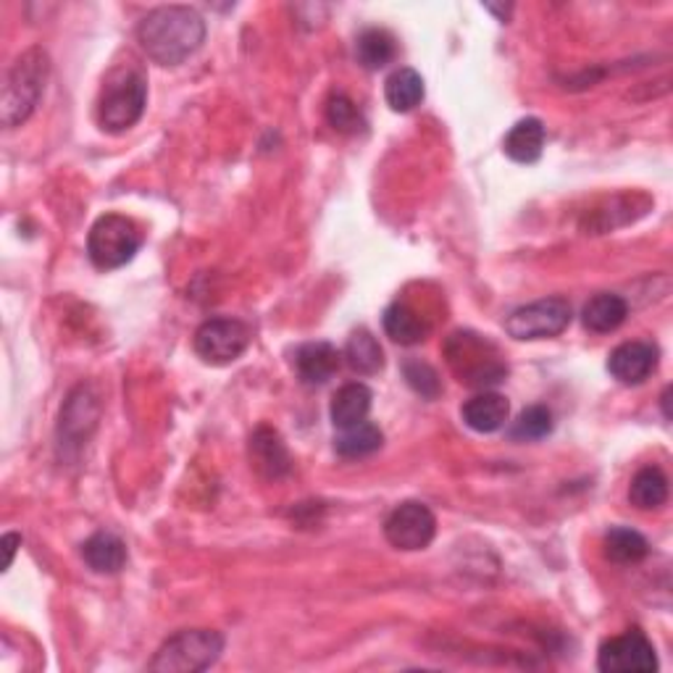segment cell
<instances>
[{
    "instance_id": "cell-3",
    "label": "cell",
    "mask_w": 673,
    "mask_h": 673,
    "mask_svg": "<svg viewBox=\"0 0 673 673\" xmlns=\"http://www.w3.org/2000/svg\"><path fill=\"white\" fill-rule=\"evenodd\" d=\"M147 103V82L135 69H114L105 76L97 97V124L103 132L118 135L143 118Z\"/></svg>"
},
{
    "instance_id": "cell-28",
    "label": "cell",
    "mask_w": 673,
    "mask_h": 673,
    "mask_svg": "<svg viewBox=\"0 0 673 673\" xmlns=\"http://www.w3.org/2000/svg\"><path fill=\"white\" fill-rule=\"evenodd\" d=\"M327 118L336 132H345V135H353V132L363 130L361 111H358V105L350 101L348 95H334L332 101H329Z\"/></svg>"
},
{
    "instance_id": "cell-7",
    "label": "cell",
    "mask_w": 673,
    "mask_h": 673,
    "mask_svg": "<svg viewBox=\"0 0 673 673\" xmlns=\"http://www.w3.org/2000/svg\"><path fill=\"white\" fill-rule=\"evenodd\" d=\"M571 324V306L563 298H545L516 308L505 321V332L514 340H550Z\"/></svg>"
},
{
    "instance_id": "cell-16",
    "label": "cell",
    "mask_w": 673,
    "mask_h": 673,
    "mask_svg": "<svg viewBox=\"0 0 673 673\" xmlns=\"http://www.w3.org/2000/svg\"><path fill=\"white\" fill-rule=\"evenodd\" d=\"M371 400H374V395H371V390L361 382H350L345 387H340L332 397V408H329V413H332V424L340 432L363 424L371 411Z\"/></svg>"
},
{
    "instance_id": "cell-5",
    "label": "cell",
    "mask_w": 673,
    "mask_h": 673,
    "mask_svg": "<svg viewBox=\"0 0 673 673\" xmlns=\"http://www.w3.org/2000/svg\"><path fill=\"white\" fill-rule=\"evenodd\" d=\"M139 245H143V231L122 214L101 216L87 235L90 261L103 271L122 269L130 263L137 256Z\"/></svg>"
},
{
    "instance_id": "cell-24",
    "label": "cell",
    "mask_w": 673,
    "mask_h": 673,
    "mask_svg": "<svg viewBox=\"0 0 673 673\" xmlns=\"http://www.w3.org/2000/svg\"><path fill=\"white\" fill-rule=\"evenodd\" d=\"M650 545L636 529H629V526H615V529L608 531L605 537V558L613 560L619 566H631L640 563V560L648 558Z\"/></svg>"
},
{
    "instance_id": "cell-27",
    "label": "cell",
    "mask_w": 673,
    "mask_h": 673,
    "mask_svg": "<svg viewBox=\"0 0 673 673\" xmlns=\"http://www.w3.org/2000/svg\"><path fill=\"white\" fill-rule=\"evenodd\" d=\"M552 432V413L545 405H531L518 416L514 426L516 439H542Z\"/></svg>"
},
{
    "instance_id": "cell-13",
    "label": "cell",
    "mask_w": 673,
    "mask_h": 673,
    "mask_svg": "<svg viewBox=\"0 0 673 673\" xmlns=\"http://www.w3.org/2000/svg\"><path fill=\"white\" fill-rule=\"evenodd\" d=\"M340 369V353L329 342H306L294 350V371L306 387H319Z\"/></svg>"
},
{
    "instance_id": "cell-26",
    "label": "cell",
    "mask_w": 673,
    "mask_h": 673,
    "mask_svg": "<svg viewBox=\"0 0 673 673\" xmlns=\"http://www.w3.org/2000/svg\"><path fill=\"white\" fill-rule=\"evenodd\" d=\"M382 445H384L382 429L369 424V421H363V424L342 429V434L334 442V451L336 455H342V458H366V455L376 453Z\"/></svg>"
},
{
    "instance_id": "cell-8",
    "label": "cell",
    "mask_w": 673,
    "mask_h": 673,
    "mask_svg": "<svg viewBox=\"0 0 673 673\" xmlns=\"http://www.w3.org/2000/svg\"><path fill=\"white\" fill-rule=\"evenodd\" d=\"M598 669L602 673H652L658 671L655 648H652L644 631L629 629L602 642L598 652Z\"/></svg>"
},
{
    "instance_id": "cell-4",
    "label": "cell",
    "mask_w": 673,
    "mask_h": 673,
    "mask_svg": "<svg viewBox=\"0 0 673 673\" xmlns=\"http://www.w3.org/2000/svg\"><path fill=\"white\" fill-rule=\"evenodd\" d=\"M224 636L214 629H185L161 644L147 669L156 673L206 671L221 658Z\"/></svg>"
},
{
    "instance_id": "cell-19",
    "label": "cell",
    "mask_w": 673,
    "mask_h": 673,
    "mask_svg": "<svg viewBox=\"0 0 673 673\" xmlns=\"http://www.w3.org/2000/svg\"><path fill=\"white\" fill-rule=\"evenodd\" d=\"M384 101L397 114H408V111L424 101V76L411 66L392 72L387 82H384Z\"/></svg>"
},
{
    "instance_id": "cell-12",
    "label": "cell",
    "mask_w": 673,
    "mask_h": 673,
    "mask_svg": "<svg viewBox=\"0 0 673 673\" xmlns=\"http://www.w3.org/2000/svg\"><path fill=\"white\" fill-rule=\"evenodd\" d=\"M250 460L256 472L266 479H282L292 468L290 453H287L282 437L269 426H258L256 434L250 437Z\"/></svg>"
},
{
    "instance_id": "cell-10",
    "label": "cell",
    "mask_w": 673,
    "mask_h": 673,
    "mask_svg": "<svg viewBox=\"0 0 673 673\" xmlns=\"http://www.w3.org/2000/svg\"><path fill=\"white\" fill-rule=\"evenodd\" d=\"M437 535V518L429 510V505L408 500L397 505L384 521V537L392 547L405 552H416L429 547Z\"/></svg>"
},
{
    "instance_id": "cell-22",
    "label": "cell",
    "mask_w": 673,
    "mask_h": 673,
    "mask_svg": "<svg viewBox=\"0 0 673 673\" xmlns=\"http://www.w3.org/2000/svg\"><path fill=\"white\" fill-rule=\"evenodd\" d=\"M345 361L348 366L361 376L379 374L384 366V353L379 340L366 329H358V332L350 334L348 345H345Z\"/></svg>"
},
{
    "instance_id": "cell-14",
    "label": "cell",
    "mask_w": 673,
    "mask_h": 673,
    "mask_svg": "<svg viewBox=\"0 0 673 673\" xmlns=\"http://www.w3.org/2000/svg\"><path fill=\"white\" fill-rule=\"evenodd\" d=\"M545 139H547L545 124L539 122V118L529 116L514 124V130L505 135L503 151L505 156L516 161V164H535V161H539V156H542Z\"/></svg>"
},
{
    "instance_id": "cell-23",
    "label": "cell",
    "mask_w": 673,
    "mask_h": 673,
    "mask_svg": "<svg viewBox=\"0 0 673 673\" xmlns=\"http://www.w3.org/2000/svg\"><path fill=\"white\" fill-rule=\"evenodd\" d=\"M97 400L87 387H76L74 395L69 397L66 411L61 413V437L66 439H82L87 437V429H93L90 424H82V418L97 421Z\"/></svg>"
},
{
    "instance_id": "cell-20",
    "label": "cell",
    "mask_w": 673,
    "mask_h": 673,
    "mask_svg": "<svg viewBox=\"0 0 673 673\" xmlns=\"http://www.w3.org/2000/svg\"><path fill=\"white\" fill-rule=\"evenodd\" d=\"M382 321L384 332H387L390 340L397 342V345H418V342L426 340V332H429L426 321L405 303H392L387 311H384Z\"/></svg>"
},
{
    "instance_id": "cell-2",
    "label": "cell",
    "mask_w": 673,
    "mask_h": 673,
    "mask_svg": "<svg viewBox=\"0 0 673 673\" xmlns=\"http://www.w3.org/2000/svg\"><path fill=\"white\" fill-rule=\"evenodd\" d=\"M51 61L42 48H30L17 59L3 84V101H0V118L6 130L24 124L34 114L42 93H45Z\"/></svg>"
},
{
    "instance_id": "cell-18",
    "label": "cell",
    "mask_w": 673,
    "mask_h": 673,
    "mask_svg": "<svg viewBox=\"0 0 673 673\" xmlns=\"http://www.w3.org/2000/svg\"><path fill=\"white\" fill-rule=\"evenodd\" d=\"M82 558L95 573H118L126 563V547L111 531H97L82 545Z\"/></svg>"
},
{
    "instance_id": "cell-29",
    "label": "cell",
    "mask_w": 673,
    "mask_h": 673,
    "mask_svg": "<svg viewBox=\"0 0 673 673\" xmlns=\"http://www.w3.org/2000/svg\"><path fill=\"white\" fill-rule=\"evenodd\" d=\"M405 379H408V384L418 392V395H424V397L439 395V379H437V374H434V369L426 366V363H418V361L408 363V366H405Z\"/></svg>"
},
{
    "instance_id": "cell-1",
    "label": "cell",
    "mask_w": 673,
    "mask_h": 673,
    "mask_svg": "<svg viewBox=\"0 0 673 673\" xmlns=\"http://www.w3.org/2000/svg\"><path fill=\"white\" fill-rule=\"evenodd\" d=\"M206 40V21L189 6H161L139 21L137 42L151 61L161 66H179L200 51Z\"/></svg>"
},
{
    "instance_id": "cell-6",
    "label": "cell",
    "mask_w": 673,
    "mask_h": 673,
    "mask_svg": "<svg viewBox=\"0 0 673 673\" xmlns=\"http://www.w3.org/2000/svg\"><path fill=\"white\" fill-rule=\"evenodd\" d=\"M447 358L455 374L468 387H493L508 374V369L497 361L495 348L476 334H453L447 342Z\"/></svg>"
},
{
    "instance_id": "cell-25",
    "label": "cell",
    "mask_w": 673,
    "mask_h": 673,
    "mask_svg": "<svg viewBox=\"0 0 673 673\" xmlns=\"http://www.w3.org/2000/svg\"><path fill=\"white\" fill-rule=\"evenodd\" d=\"M355 59L369 72H379L395 59V38L387 30H366L358 34Z\"/></svg>"
},
{
    "instance_id": "cell-30",
    "label": "cell",
    "mask_w": 673,
    "mask_h": 673,
    "mask_svg": "<svg viewBox=\"0 0 673 673\" xmlns=\"http://www.w3.org/2000/svg\"><path fill=\"white\" fill-rule=\"evenodd\" d=\"M0 545H3V550H6L3 568L9 571V568L13 566V558H17V547L21 545V535H17V531H9V535H3V539H0Z\"/></svg>"
},
{
    "instance_id": "cell-21",
    "label": "cell",
    "mask_w": 673,
    "mask_h": 673,
    "mask_svg": "<svg viewBox=\"0 0 673 673\" xmlns=\"http://www.w3.org/2000/svg\"><path fill=\"white\" fill-rule=\"evenodd\" d=\"M629 500L640 510H658L669 500V479L658 466H644L636 472L629 487Z\"/></svg>"
},
{
    "instance_id": "cell-17",
    "label": "cell",
    "mask_w": 673,
    "mask_h": 673,
    "mask_svg": "<svg viewBox=\"0 0 673 673\" xmlns=\"http://www.w3.org/2000/svg\"><path fill=\"white\" fill-rule=\"evenodd\" d=\"M627 315H629V306L621 294L600 292L584 306V311H581V321H584V327L589 329V332L608 334V332H615V329L627 321Z\"/></svg>"
},
{
    "instance_id": "cell-15",
    "label": "cell",
    "mask_w": 673,
    "mask_h": 673,
    "mask_svg": "<svg viewBox=\"0 0 673 673\" xmlns=\"http://www.w3.org/2000/svg\"><path fill=\"white\" fill-rule=\"evenodd\" d=\"M463 421H466L468 429L479 432V434H493L497 429H503L505 421H508L510 405L508 400L503 395H497V392H482V395H476L468 400L466 405H463Z\"/></svg>"
},
{
    "instance_id": "cell-9",
    "label": "cell",
    "mask_w": 673,
    "mask_h": 673,
    "mask_svg": "<svg viewBox=\"0 0 673 673\" xmlns=\"http://www.w3.org/2000/svg\"><path fill=\"white\" fill-rule=\"evenodd\" d=\"M250 345V329L240 319H210L195 332V353L210 366H227Z\"/></svg>"
},
{
    "instance_id": "cell-11",
    "label": "cell",
    "mask_w": 673,
    "mask_h": 673,
    "mask_svg": "<svg viewBox=\"0 0 673 673\" xmlns=\"http://www.w3.org/2000/svg\"><path fill=\"white\" fill-rule=\"evenodd\" d=\"M658 369V348L650 342H623L610 353L608 371L621 384H642Z\"/></svg>"
}]
</instances>
